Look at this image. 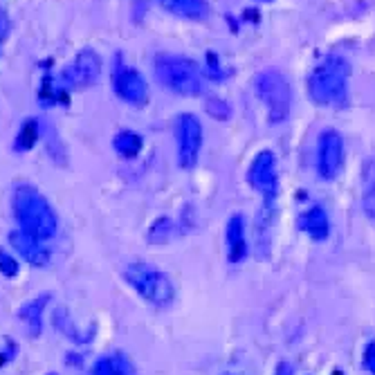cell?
Here are the masks:
<instances>
[{"label": "cell", "instance_id": "cell-10", "mask_svg": "<svg viewBox=\"0 0 375 375\" xmlns=\"http://www.w3.org/2000/svg\"><path fill=\"white\" fill-rule=\"evenodd\" d=\"M112 88L119 99H124L131 106H144L149 99V86H146L144 77L131 65L117 63L112 70Z\"/></svg>", "mask_w": 375, "mask_h": 375}, {"label": "cell", "instance_id": "cell-8", "mask_svg": "<svg viewBox=\"0 0 375 375\" xmlns=\"http://www.w3.org/2000/svg\"><path fill=\"white\" fill-rule=\"evenodd\" d=\"M101 67H104L101 56L93 48H86L79 52L74 56V61L61 72V79L70 90H84V88H90L99 81Z\"/></svg>", "mask_w": 375, "mask_h": 375}, {"label": "cell", "instance_id": "cell-3", "mask_svg": "<svg viewBox=\"0 0 375 375\" xmlns=\"http://www.w3.org/2000/svg\"><path fill=\"white\" fill-rule=\"evenodd\" d=\"M155 77L166 90L183 97H198L204 93V74L196 61L180 54H160L155 59Z\"/></svg>", "mask_w": 375, "mask_h": 375}, {"label": "cell", "instance_id": "cell-23", "mask_svg": "<svg viewBox=\"0 0 375 375\" xmlns=\"http://www.w3.org/2000/svg\"><path fill=\"white\" fill-rule=\"evenodd\" d=\"M204 108H207V112L216 119H227V117H230V112H232V108L227 106V101L221 99V97H209L207 104H204Z\"/></svg>", "mask_w": 375, "mask_h": 375}, {"label": "cell", "instance_id": "cell-7", "mask_svg": "<svg viewBox=\"0 0 375 375\" xmlns=\"http://www.w3.org/2000/svg\"><path fill=\"white\" fill-rule=\"evenodd\" d=\"M176 142H178V164L185 171H191L198 164L202 149V124L191 112H183L176 124Z\"/></svg>", "mask_w": 375, "mask_h": 375}, {"label": "cell", "instance_id": "cell-26", "mask_svg": "<svg viewBox=\"0 0 375 375\" xmlns=\"http://www.w3.org/2000/svg\"><path fill=\"white\" fill-rule=\"evenodd\" d=\"M9 29H11V20H9V16L5 14V11L0 9V48H3L5 39L9 37Z\"/></svg>", "mask_w": 375, "mask_h": 375}, {"label": "cell", "instance_id": "cell-18", "mask_svg": "<svg viewBox=\"0 0 375 375\" xmlns=\"http://www.w3.org/2000/svg\"><path fill=\"white\" fill-rule=\"evenodd\" d=\"M93 375H135V369L124 353H110L95 362Z\"/></svg>", "mask_w": 375, "mask_h": 375}, {"label": "cell", "instance_id": "cell-15", "mask_svg": "<svg viewBox=\"0 0 375 375\" xmlns=\"http://www.w3.org/2000/svg\"><path fill=\"white\" fill-rule=\"evenodd\" d=\"M299 227H301V232H305L317 243L326 241L328 234H331V221H328V213L322 207H317V204L301 216Z\"/></svg>", "mask_w": 375, "mask_h": 375}, {"label": "cell", "instance_id": "cell-11", "mask_svg": "<svg viewBox=\"0 0 375 375\" xmlns=\"http://www.w3.org/2000/svg\"><path fill=\"white\" fill-rule=\"evenodd\" d=\"M225 249H227V261L234 265L243 263L249 254L247 245V227H245V216L234 213L225 227Z\"/></svg>", "mask_w": 375, "mask_h": 375}, {"label": "cell", "instance_id": "cell-14", "mask_svg": "<svg viewBox=\"0 0 375 375\" xmlns=\"http://www.w3.org/2000/svg\"><path fill=\"white\" fill-rule=\"evenodd\" d=\"M52 326L74 344H90V342H93V337H95V328H90V331H86V328H79L74 324V320L70 317V312H67L65 308H56L52 312Z\"/></svg>", "mask_w": 375, "mask_h": 375}, {"label": "cell", "instance_id": "cell-19", "mask_svg": "<svg viewBox=\"0 0 375 375\" xmlns=\"http://www.w3.org/2000/svg\"><path fill=\"white\" fill-rule=\"evenodd\" d=\"M362 209L375 221V157H369L362 169Z\"/></svg>", "mask_w": 375, "mask_h": 375}, {"label": "cell", "instance_id": "cell-9", "mask_svg": "<svg viewBox=\"0 0 375 375\" xmlns=\"http://www.w3.org/2000/svg\"><path fill=\"white\" fill-rule=\"evenodd\" d=\"M344 162V140L337 131L328 129L317 142V173L322 180H335Z\"/></svg>", "mask_w": 375, "mask_h": 375}, {"label": "cell", "instance_id": "cell-17", "mask_svg": "<svg viewBox=\"0 0 375 375\" xmlns=\"http://www.w3.org/2000/svg\"><path fill=\"white\" fill-rule=\"evenodd\" d=\"M169 14L187 18V20H204L209 16L207 0H157Z\"/></svg>", "mask_w": 375, "mask_h": 375}, {"label": "cell", "instance_id": "cell-12", "mask_svg": "<svg viewBox=\"0 0 375 375\" xmlns=\"http://www.w3.org/2000/svg\"><path fill=\"white\" fill-rule=\"evenodd\" d=\"M9 243L20 254V258H25L29 265L45 268L50 263V249H48V245L41 241V238L18 230V232L9 234Z\"/></svg>", "mask_w": 375, "mask_h": 375}, {"label": "cell", "instance_id": "cell-29", "mask_svg": "<svg viewBox=\"0 0 375 375\" xmlns=\"http://www.w3.org/2000/svg\"><path fill=\"white\" fill-rule=\"evenodd\" d=\"M48 375H56V373H48Z\"/></svg>", "mask_w": 375, "mask_h": 375}, {"label": "cell", "instance_id": "cell-13", "mask_svg": "<svg viewBox=\"0 0 375 375\" xmlns=\"http://www.w3.org/2000/svg\"><path fill=\"white\" fill-rule=\"evenodd\" d=\"M50 297H52L50 292H43V294H39V297L25 301L18 308V320L27 326L32 337H39L41 331H43V312H45V308H48Z\"/></svg>", "mask_w": 375, "mask_h": 375}, {"label": "cell", "instance_id": "cell-27", "mask_svg": "<svg viewBox=\"0 0 375 375\" xmlns=\"http://www.w3.org/2000/svg\"><path fill=\"white\" fill-rule=\"evenodd\" d=\"M275 375H292V364H290V362H279Z\"/></svg>", "mask_w": 375, "mask_h": 375}, {"label": "cell", "instance_id": "cell-25", "mask_svg": "<svg viewBox=\"0 0 375 375\" xmlns=\"http://www.w3.org/2000/svg\"><path fill=\"white\" fill-rule=\"evenodd\" d=\"M364 369L375 375V342H369L364 348Z\"/></svg>", "mask_w": 375, "mask_h": 375}, {"label": "cell", "instance_id": "cell-28", "mask_svg": "<svg viewBox=\"0 0 375 375\" xmlns=\"http://www.w3.org/2000/svg\"><path fill=\"white\" fill-rule=\"evenodd\" d=\"M333 375H344V373H342V371H339V369H337V371H333Z\"/></svg>", "mask_w": 375, "mask_h": 375}, {"label": "cell", "instance_id": "cell-24", "mask_svg": "<svg viewBox=\"0 0 375 375\" xmlns=\"http://www.w3.org/2000/svg\"><path fill=\"white\" fill-rule=\"evenodd\" d=\"M18 272H20L18 261L11 254H7L5 249H0V275L7 279H14V277H18Z\"/></svg>", "mask_w": 375, "mask_h": 375}, {"label": "cell", "instance_id": "cell-2", "mask_svg": "<svg viewBox=\"0 0 375 375\" xmlns=\"http://www.w3.org/2000/svg\"><path fill=\"white\" fill-rule=\"evenodd\" d=\"M14 216L18 223V230L27 232L41 241H50L59 230V218L52 204L43 193L32 185H18L14 189Z\"/></svg>", "mask_w": 375, "mask_h": 375}, {"label": "cell", "instance_id": "cell-5", "mask_svg": "<svg viewBox=\"0 0 375 375\" xmlns=\"http://www.w3.org/2000/svg\"><path fill=\"white\" fill-rule=\"evenodd\" d=\"M254 88H256L261 104L268 110V119L272 124H281L290 117L292 90L281 70H277V67H265V70H261L254 79Z\"/></svg>", "mask_w": 375, "mask_h": 375}, {"label": "cell", "instance_id": "cell-30", "mask_svg": "<svg viewBox=\"0 0 375 375\" xmlns=\"http://www.w3.org/2000/svg\"><path fill=\"white\" fill-rule=\"evenodd\" d=\"M225 375H232V373H225Z\"/></svg>", "mask_w": 375, "mask_h": 375}, {"label": "cell", "instance_id": "cell-20", "mask_svg": "<svg viewBox=\"0 0 375 375\" xmlns=\"http://www.w3.org/2000/svg\"><path fill=\"white\" fill-rule=\"evenodd\" d=\"M142 146H144V140H142V135L138 131H119L115 135V140H112V149L117 151V155L121 157H135L140 151H142Z\"/></svg>", "mask_w": 375, "mask_h": 375}, {"label": "cell", "instance_id": "cell-22", "mask_svg": "<svg viewBox=\"0 0 375 375\" xmlns=\"http://www.w3.org/2000/svg\"><path fill=\"white\" fill-rule=\"evenodd\" d=\"M173 234H176V225H173L171 218H157V221L151 225V230H149V234H146V238H149V243L157 245V243L171 241Z\"/></svg>", "mask_w": 375, "mask_h": 375}, {"label": "cell", "instance_id": "cell-6", "mask_svg": "<svg viewBox=\"0 0 375 375\" xmlns=\"http://www.w3.org/2000/svg\"><path fill=\"white\" fill-rule=\"evenodd\" d=\"M247 183L256 189L263 198L265 207H277L279 196V173H277V160L272 151H258L247 169Z\"/></svg>", "mask_w": 375, "mask_h": 375}, {"label": "cell", "instance_id": "cell-21", "mask_svg": "<svg viewBox=\"0 0 375 375\" xmlns=\"http://www.w3.org/2000/svg\"><path fill=\"white\" fill-rule=\"evenodd\" d=\"M41 138V124L37 119H25L22 121V126L18 129V135H16V140H14V149L18 153H27L32 151L34 146H37Z\"/></svg>", "mask_w": 375, "mask_h": 375}, {"label": "cell", "instance_id": "cell-16", "mask_svg": "<svg viewBox=\"0 0 375 375\" xmlns=\"http://www.w3.org/2000/svg\"><path fill=\"white\" fill-rule=\"evenodd\" d=\"M277 207H261L256 216V256L265 258L270 256V243H272V230H275Z\"/></svg>", "mask_w": 375, "mask_h": 375}, {"label": "cell", "instance_id": "cell-4", "mask_svg": "<svg viewBox=\"0 0 375 375\" xmlns=\"http://www.w3.org/2000/svg\"><path fill=\"white\" fill-rule=\"evenodd\" d=\"M124 281L155 308H169L176 301L173 281L169 279L166 272L146 263V261H131L124 268Z\"/></svg>", "mask_w": 375, "mask_h": 375}, {"label": "cell", "instance_id": "cell-1", "mask_svg": "<svg viewBox=\"0 0 375 375\" xmlns=\"http://www.w3.org/2000/svg\"><path fill=\"white\" fill-rule=\"evenodd\" d=\"M348 77L350 67L346 59L328 54L312 67L308 77V95L317 106L344 108L348 104Z\"/></svg>", "mask_w": 375, "mask_h": 375}]
</instances>
